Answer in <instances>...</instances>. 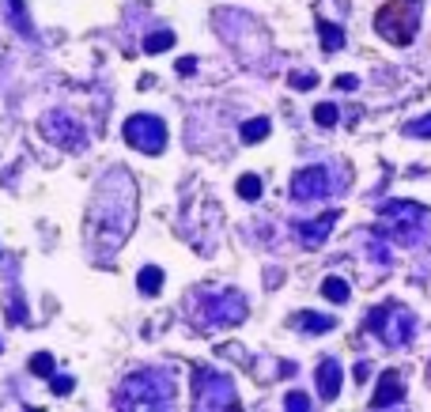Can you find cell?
Wrapping results in <instances>:
<instances>
[{
    "instance_id": "10",
    "label": "cell",
    "mask_w": 431,
    "mask_h": 412,
    "mask_svg": "<svg viewBox=\"0 0 431 412\" xmlns=\"http://www.w3.org/2000/svg\"><path fill=\"white\" fill-rule=\"evenodd\" d=\"M326 193H329L326 167H303V170H295V178H292V197L295 201H318V197H326Z\"/></svg>"
},
{
    "instance_id": "7",
    "label": "cell",
    "mask_w": 431,
    "mask_h": 412,
    "mask_svg": "<svg viewBox=\"0 0 431 412\" xmlns=\"http://www.w3.org/2000/svg\"><path fill=\"white\" fill-rule=\"evenodd\" d=\"M386 220H393V238L405 246H416L420 235H424V220H427V208L424 204H413V201H393L382 208Z\"/></svg>"
},
{
    "instance_id": "8",
    "label": "cell",
    "mask_w": 431,
    "mask_h": 412,
    "mask_svg": "<svg viewBox=\"0 0 431 412\" xmlns=\"http://www.w3.org/2000/svg\"><path fill=\"white\" fill-rule=\"evenodd\" d=\"M246 318V295L242 291H212L205 295V325H239Z\"/></svg>"
},
{
    "instance_id": "9",
    "label": "cell",
    "mask_w": 431,
    "mask_h": 412,
    "mask_svg": "<svg viewBox=\"0 0 431 412\" xmlns=\"http://www.w3.org/2000/svg\"><path fill=\"white\" fill-rule=\"evenodd\" d=\"M42 133H46V140H53V144H61V148H69V151H84V129L72 122L69 114H61V110H50L46 117H42Z\"/></svg>"
},
{
    "instance_id": "18",
    "label": "cell",
    "mask_w": 431,
    "mask_h": 412,
    "mask_svg": "<svg viewBox=\"0 0 431 412\" xmlns=\"http://www.w3.org/2000/svg\"><path fill=\"white\" fill-rule=\"evenodd\" d=\"M269 117H253V122H246L242 125V140H246V144H258V140H265L269 136Z\"/></svg>"
},
{
    "instance_id": "21",
    "label": "cell",
    "mask_w": 431,
    "mask_h": 412,
    "mask_svg": "<svg viewBox=\"0 0 431 412\" xmlns=\"http://www.w3.org/2000/svg\"><path fill=\"white\" fill-rule=\"evenodd\" d=\"M171 46H174V35H171V30L148 35V42H144V49H148V53H163V49H171Z\"/></svg>"
},
{
    "instance_id": "23",
    "label": "cell",
    "mask_w": 431,
    "mask_h": 412,
    "mask_svg": "<svg viewBox=\"0 0 431 412\" xmlns=\"http://www.w3.org/2000/svg\"><path fill=\"white\" fill-rule=\"evenodd\" d=\"M314 122L322 125V129H333V125H337V106H333V102L314 106Z\"/></svg>"
},
{
    "instance_id": "3",
    "label": "cell",
    "mask_w": 431,
    "mask_h": 412,
    "mask_svg": "<svg viewBox=\"0 0 431 412\" xmlns=\"http://www.w3.org/2000/svg\"><path fill=\"white\" fill-rule=\"evenodd\" d=\"M374 30L390 46H413L420 30V0H386L374 12Z\"/></svg>"
},
{
    "instance_id": "12",
    "label": "cell",
    "mask_w": 431,
    "mask_h": 412,
    "mask_svg": "<svg viewBox=\"0 0 431 412\" xmlns=\"http://www.w3.org/2000/svg\"><path fill=\"white\" fill-rule=\"evenodd\" d=\"M337 223V212H326L322 220H303L299 223V242L306 246V250H318V246L329 238V231H333Z\"/></svg>"
},
{
    "instance_id": "31",
    "label": "cell",
    "mask_w": 431,
    "mask_h": 412,
    "mask_svg": "<svg viewBox=\"0 0 431 412\" xmlns=\"http://www.w3.org/2000/svg\"><path fill=\"white\" fill-rule=\"evenodd\" d=\"M178 72H182V76L197 72V61H193V57H182V61H178Z\"/></svg>"
},
{
    "instance_id": "13",
    "label": "cell",
    "mask_w": 431,
    "mask_h": 412,
    "mask_svg": "<svg viewBox=\"0 0 431 412\" xmlns=\"http://www.w3.org/2000/svg\"><path fill=\"white\" fill-rule=\"evenodd\" d=\"M340 378H345V371H340L337 360H322V363H318V394H322V401H337Z\"/></svg>"
},
{
    "instance_id": "11",
    "label": "cell",
    "mask_w": 431,
    "mask_h": 412,
    "mask_svg": "<svg viewBox=\"0 0 431 412\" xmlns=\"http://www.w3.org/2000/svg\"><path fill=\"white\" fill-rule=\"evenodd\" d=\"M401 401H405V378H401V371H386L379 378L374 397H371V408H393V405H401Z\"/></svg>"
},
{
    "instance_id": "22",
    "label": "cell",
    "mask_w": 431,
    "mask_h": 412,
    "mask_svg": "<svg viewBox=\"0 0 431 412\" xmlns=\"http://www.w3.org/2000/svg\"><path fill=\"white\" fill-rule=\"evenodd\" d=\"M12 4V23L19 35H30V19H27V8H23V0H8Z\"/></svg>"
},
{
    "instance_id": "24",
    "label": "cell",
    "mask_w": 431,
    "mask_h": 412,
    "mask_svg": "<svg viewBox=\"0 0 431 412\" xmlns=\"http://www.w3.org/2000/svg\"><path fill=\"white\" fill-rule=\"evenodd\" d=\"M30 371L42 375V378H50V375H53V355H50V352H38L35 360H30Z\"/></svg>"
},
{
    "instance_id": "1",
    "label": "cell",
    "mask_w": 431,
    "mask_h": 412,
    "mask_svg": "<svg viewBox=\"0 0 431 412\" xmlns=\"http://www.w3.org/2000/svg\"><path fill=\"white\" fill-rule=\"evenodd\" d=\"M137 223V182L129 170L114 167L110 175H103V182L95 186L91 208H87V246L98 254V261H110L125 238L132 235Z\"/></svg>"
},
{
    "instance_id": "25",
    "label": "cell",
    "mask_w": 431,
    "mask_h": 412,
    "mask_svg": "<svg viewBox=\"0 0 431 412\" xmlns=\"http://www.w3.org/2000/svg\"><path fill=\"white\" fill-rule=\"evenodd\" d=\"M284 405L292 408V412H306V408H311V397H306L303 389H292V394L284 397Z\"/></svg>"
},
{
    "instance_id": "27",
    "label": "cell",
    "mask_w": 431,
    "mask_h": 412,
    "mask_svg": "<svg viewBox=\"0 0 431 412\" xmlns=\"http://www.w3.org/2000/svg\"><path fill=\"white\" fill-rule=\"evenodd\" d=\"M371 261H379V265H386V261H390V250H386V242H382V238H371Z\"/></svg>"
},
{
    "instance_id": "26",
    "label": "cell",
    "mask_w": 431,
    "mask_h": 412,
    "mask_svg": "<svg viewBox=\"0 0 431 412\" xmlns=\"http://www.w3.org/2000/svg\"><path fill=\"white\" fill-rule=\"evenodd\" d=\"M314 83H318L314 72H295V76H292V88H295V91H311Z\"/></svg>"
},
{
    "instance_id": "28",
    "label": "cell",
    "mask_w": 431,
    "mask_h": 412,
    "mask_svg": "<svg viewBox=\"0 0 431 412\" xmlns=\"http://www.w3.org/2000/svg\"><path fill=\"white\" fill-rule=\"evenodd\" d=\"M50 378H53V382H50L53 394H61V397H64V394H72V386H76V382H72L69 375H61V378H57V375H50Z\"/></svg>"
},
{
    "instance_id": "14",
    "label": "cell",
    "mask_w": 431,
    "mask_h": 412,
    "mask_svg": "<svg viewBox=\"0 0 431 412\" xmlns=\"http://www.w3.org/2000/svg\"><path fill=\"white\" fill-rule=\"evenodd\" d=\"M295 325H299V329L303 333H329V329H333V318H329V314H295Z\"/></svg>"
},
{
    "instance_id": "6",
    "label": "cell",
    "mask_w": 431,
    "mask_h": 412,
    "mask_svg": "<svg viewBox=\"0 0 431 412\" xmlns=\"http://www.w3.org/2000/svg\"><path fill=\"white\" fill-rule=\"evenodd\" d=\"M121 133H125L129 148L144 151V155H159V151L167 148V125H163L159 117H151V114H132Z\"/></svg>"
},
{
    "instance_id": "4",
    "label": "cell",
    "mask_w": 431,
    "mask_h": 412,
    "mask_svg": "<svg viewBox=\"0 0 431 412\" xmlns=\"http://www.w3.org/2000/svg\"><path fill=\"white\" fill-rule=\"evenodd\" d=\"M363 325H367L371 333H379L390 348H405V344L416 337L413 310H401V307H371L367 310V322H363Z\"/></svg>"
},
{
    "instance_id": "17",
    "label": "cell",
    "mask_w": 431,
    "mask_h": 412,
    "mask_svg": "<svg viewBox=\"0 0 431 412\" xmlns=\"http://www.w3.org/2000/svg\"><path fill=\"white\" fill-rule=\"evenodd\" d=\"M137 284H140V291H144V295H159V288H163V269H159V265L140 269Z\"/></svg>"
},
{
    "instance_id": "30",
    "label": "cell",
    "mask_w": 431,
    "mask_h": 412,
    "mask_svg": "<svg viewBox=\"0 0 431 412\" xmlns=\"http://www.w3.org/2000/svg\"><path fill=\"white\" fill-rule=\"evenodd\" d=\"M356 83H360L356 76H337V88H340V91H352V88H356Z\"/></svg>"
},
{
    "instance_id": "19",
    "label": "cell",
    "mask_w": 431,
    "mask_h": 412,
    "mask_svg": "<svg viewBox=\"0 0 431 412\" xmlns=\"http://www.w3.org/2000/svg\"><path fill=\"white\" fill-rule=\"evenodd\" d=\"M235 189H239L242 201H258V197H261V178H258V175H242Z\"/></svg>"
},
{
    "instance_id": "29",
    "label": "cell",
    "mask_w": 431,
    "mask_h": 412,
    "mask_svg": "<svg viewBox=\"0 0 431 412\" xmlns=\"http://www.w3.org/2000/svg\"><path fill=\"white\" fill-rule=\"evenodd\" d=\"M8 314H12V322H23L27 318V307L19 299H12V302H8Z\"/></svg>"
},
{
    "instance_id": "20",
    "label": "cell",
    "mask_w": 431,
    "mask_h": 412,
    "mask_svg": "<svg viewBox=\"0 0 431 412\" xmlns=\"http://www.w3.org/2000/svg\"><path fill=\"white\" fill-rule=\"evenodd\" d=\"M405 136H413V140H431V114H427V117H416V122H408V125H405Z\"/></svg>"
},
{
    "instance_id": "16",
    "label": "cell",
    "mask_w": 431,
    "mask_h": 412,
    "mask_svg": "<svg viewBox=\"0 0 431 412\" xmlns=\"http://www.w3.org/2000/svg\"><path fill=\"white\" fill-rule=\"evenodd\" d=\"M314 27H318V35H322V46H326L329 53L345 46V30H340V27H333V23H326V19H314Z\"/></svg>"
},
{
    "instance_id": "5",
    "label": "cell",
    "mask_w": 431,
    "mask_h": 412,
    "mask_svg": "<svg viewBox=\"0 0 431 412\" xmlns=\"http://www.w3.org/2000/svg\"><path fill=\"white\" fill-rule=\"evenodd\" d=\"M193 405L197 408H239V394L231 386V378L197 367L193 371Z\"/></svg>"
},
{
    "instance_id": "15",
    "label": "cell",
    "mask_w": 431,
    "mask_h": 412,
    "mask_svg": "<svg viewBox=\"0 0 431 412\" xmlns=\"http://www.w3.org/2000/svg\"><path fill=\"white\" fill-rule=\"evenodd\" d=\"M322 295L329 302H348L352 299V288H348V280H340V276H326L322 280Z\"/></svg>"
},
{
    "instance_id": "2",
    "label": "cell",
    "mask_w": 431,
    "mask_h": 412,
    "mask_svg": "<svg viewBox=\"0 0 431 412\" xmlns=\"http://www.w3.org/2000/svg\"><path fill=\"white\" fill-rule=\"evenodd\" d=\"M174 401V382L167 371H137L117 389L121 408H163Z\"/></svg>"
}]
</instances>
